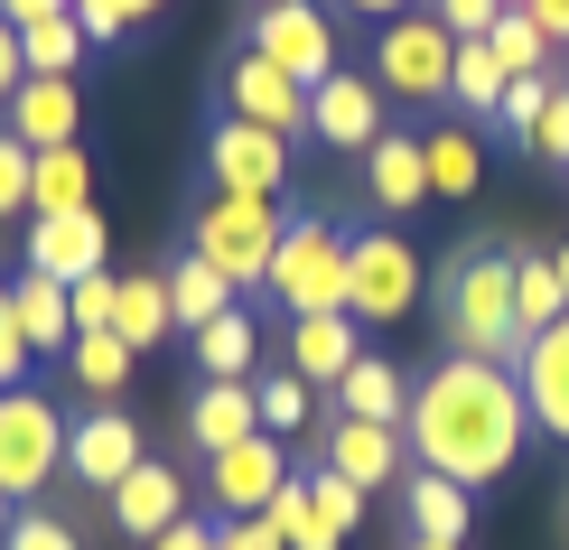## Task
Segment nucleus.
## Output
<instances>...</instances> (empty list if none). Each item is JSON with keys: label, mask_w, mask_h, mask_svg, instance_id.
I'll return each instance as SVG.
<instances>
[{"label": "nucleus", "mask_w": 569, "mask_h": 550, "mask_svg": "<svg viewBox=\"0 0 569 550\" xmlns=\"http://www.w3.org/2000/svg\"><path fill=\"white\" fill-rule=\"evenodd\" d=\"M401 439H411V467L448 476V486H495V476H513L532 439V401L513 364H486V354H448L411 382V411H401Z\"/></svg>", "instance_id": "1"}, {"label": "nucleus", "mask_w": 569, "mask_h": 550, "mask_svg": "<svg viewBox=\"0 0 569 550\" xmlns=\"http://www.w3.org/2000/svg\"><path fill=\"white\" fill-rule=\"evenodd\" d=\"M439 318H448V354H486V364H523V318H513V252H486L467 243L448 261V290H439Z\"/></svg>", "instance_id": "2"}, {"label": "nucleus", "mask_w": 569, "mask_h": 550, "mask_svg": "<svg viewBox=\"0 0 569 550\" xmlns=\"http://www.w3.org/2000/svg\"><path fill=\"white\" fill-rule=\"evenodd\" d=\"M280 233H290L280 197H233V187H216V197L187 214V252H206V261L233 280V290H262V280H271Z\"/></svg>", "instance_id": "3"}, {"label": "nucleus", "mask_w": 569, "mask_h": 550, "mask_svg": "<svg viewBox=\"0 0 569 550\" xmlns=\"http://www.w3.org/2000/svg\"><path fill=\"white\" fill-rule=\"evenodd\" d=\"M346 271H355V233L327 224V214H290L262 290L290 308V318H327V308H346Z\"/></svg>", "instance_id": "4"}, {"label": "nucleus", "mask_w": 569, "mask_h": 550, "mask_svg": "<svg viewBox=\"0 0 569 550\" xmlns=\"http://www.w3.org/2000/svg\"><path fill=\"white\" fill-rule=\"evenodd\" d=\"M47 476H66V411L19 382V392H0V494L29 504Z\"/></svg>", "instance_id": "5"}, {"label": "nucleus", "mask_w": 569, "mask_h": 550, "mask_svg": "<svg viewBox=\"0 0 569 550\" xmlns=\"http://www.w3.org/2000/svg\"><path fill=\"white\" fill-rule=\"evenodd\" d=\"M448 76H458V38L430 10L383 19V38H373V84L383 93H401V103H448Z\"/></svg>", "instance_id": "6"}, {"label": "nucleus", "mask_w": 569, "mask_h": 550, "mask_svg": "<svg viewBox=\"0 0 569 550\" xmlns=\"http://www.w3.org/2000/svg\"><path fill=\"white\" fill-rule=\"evenodd\" d=\"M420 299V252L401 233H355V271H346V318L355 327H392Z\"/></svg>", "instance_id": "7"}, {"label": "nucleus", "mask_w": 569, "mask_h": 550, "mask_svg": "<svg viewBox=\"0 0 569 550\" xmlns=\"http://www.w3.org/2000/svg\"><path fill=\"white\" fill-rule=\"evenodd\" d=\"M252 57H271L280 76H299V84H327L337 76V19H327L318 0H271V10L252 19Z\"/></svg>", "instance_id": "8"}, {"label": "nucleus", "mask_w": 569, "mask_h": 550, "mask_svg": "<svg viewBox=\"0 0 569 550\" xmlns=\"http://www.w3.org/2000/svg\"><path fill=\"white\" fill-rule=\"evenodd\" d=\"M206 178L233 187V197H280V187H290V140L224 112V122L206 131Z\"/></svg>", "instance_id": "9"}, {"label": "nucleus", "mask_w": 569, "mask_h": 550, "mask_svg": "<svg viewBox=\"0 0 569 550\" xmlns=\"http://www.w3.org/2000/svg\"><path fill=\"white\" fill-rule=\"evenodd\" d=\"M290 448L271 439V429H252V439H233V448H216V458H206V494H216L224 504V522L233 513H271V494L290 486Z\"/></svg>", "instance_id": "10"}, {"label": "nucleus", "mask_w": 569, "mask_h": 550, "mask_svg": "<svg viewBox=\"0 0 569 550\" xmlns=\"http://www.w3.org/2000/svg\"><path fill=\"white\" fill-rule=\"evenodd\" d=\"M224 112H233V122H262V131H280V140H299V131H308V84L280 76L271 57H252V47H243V57L224 66Z\"/></svg>", "instance_id": "11"}, {"label": "nucleus", "mask_w": 569, "mask_h": 550, "mask_svg": "<svg viewBox=\"0 0 569 550\" xmlns=\"http://www.w3.org/2000/svg\"><path fill=\"white\" fill-rule=\"evenodd\" d=\"M140 458H150V439H140V420H131V411H112V401L66 429V476H76V486H103V494H112Z\"/></svg>", "instance_id": "12"}, {"label": "nucleus", "mask_w": 569, "mask_h": 550, "mask_svg": "<svg viewBox=\"0 0 569 550\" xmlns=\"http://www.w3.org/2000/svg\"><path fill=\"white\" fill-rule=\"evenodd\" d=\"M318 467H337L346 486H401V476H411V439H401L392 420H346L337 411V429H327L318 439Z\"/></svg>", "instance_id": "13"}, {"label": "nucleus", "mask_w": 569, "mask_h": 550, "mask_svg": "<svg viewBox=\"0 0 569 550\" xmlns=\"http://www.w3.org/2000/svg\"><path fill=\"white\" fill-rule=\"evenodd\" d=\"M308 131L327 140V150H373L383 140V84H365V76H327V84H308Z\"/></svg>", "instance_id": "14"}, {"label": "nucleus", "mask_w": 569, "mask_h": 550, "mask_svg": "<svg viewBox=\"0 0 569 550\" xmlns=\"http://www.w3.org/2000/svg\"><path fill=\"white\" fill-rule=\"evenodd\" d=\"M103 252H112V243H103V214H93V206H76V214H29V271L66 280V290H76L84 271H112Z\"/></svg>", "instance_id": "15"}, {"label": "nucleus", "mask_w": 569, "mask_h": 550, "mask_svg": "<svg viewBox=\"0 0 569 550\" xmlns=\"http://www.w3.org/2000/svg\"><path fill=\"white\" fill-rule=\"evenodd\" d=\"M169 522H187V476H178V467H159V458H140L122 486H112V532H131L140 550H150Z\"/></svg>", "instance_id": "16"}, {"label": "nucleus", "mask_w": 569, "mask_h": 550, "mask_svg": "<svg viewBox=\"0 0 569 550\" xmlns=\"http://www.w3.org/2000/svg\"><path fill=\"white\" fill-rule=\"evenodd\" d=\"M513 382H523V401H532V429H551V439L569 448V308H560V327H541V337L523 346Z\"/></svg>", "instance_id": "17"}, {"label": "nucleus", "mask_w": 569, "mask_h": 550, "mask_svg": "<svg viewBox=\"0 0 569 550\" xmlns=\"http://www.w3.org/2000/svg\"><path fill=\"white\" fill-rule=\"evenodd\" d=\"M10 131L29 140V150H66V140L84 131V93H76V76H29L10 93Z\"/></svg>", "instance_id": "18"}, {"label": "nucleus", "mask_w": 569, "mask_h": 550, "mask_svg": "<svg viewBox=\"0 0 569 550\" xmlns=\"http://www.w3.org/2000/svg\"><path fill=\"white\" fill-rule=\"evenodd\" d=\"M252 429H262V392H252V382H197V401H187V448H197V458L252 439Z\"/></svg>", "instance_id": "19"}, {"label": "nucleus", "mask_w": 569, "mask_h": 550, "mask_svg": "<svg viewBox=\"0 0 569 550\" xmlns=\"http://www.w3.org/2000/svg\"><path fill=\"white\" fill-rule=\"evenodd\" d=\"M112 337H122L131 354L169 346L178 318H169V271H112Z\"/></svg>", "instance_id": "20"}, {"label": "nucleus", "mask_w": 569, "mask_h": 550, "mask_svg": "<svg viewBox=\"0 0 569 550\" xmlns=\"http://www.w3.org/2000/svg\"><path fill=\"white\" fill-rule=\"evenodd\" d=\"M355 354H365V337H355L346 308H327V318H290V373L299 382H327V392H337Z\"/></svg>", "instance_id": "21"}, {"label": "nucleus", "mask_w": 569, "mask_h": 550, "mask_svg": "<svg viewBox=\"0 0 569 550\" xmlns=\"http://www.w3.org/2000/svg\"><path fill=\"white\" fill-rule=\"evenodd\" d=\"M365 197L383 206V214H411L420 197H430V159H420L411 131H383V140L365 150Z\"/></svg>", "instance_id": "22"}, {"label": "nucleus", "mask_w": 569, "mask_h": 550, "mask_svg": "<svg viewBox=\"0 0 569 550\" xmlns=\"http://www.w3.org/2000/svg\"><path fill=\"white\" fill-rule=\"evenodd\" d=\"M10 318H19V346H29V354L76 346V308H66V280H47V271H19V280H10Z\"/></svg>", "instance_id": "23"}, {"label": "nucleus", "mask_w": 569, "mask_h": 550, "mask_svg": "<svg viewBox=\"0 0 569 550\" xmlns=\"http://www.w3.org/2000/svg\"><path fill=\"white\" fill-rule=\"evenodd\" d=\"M187 346H197V373H206V382H252V354H262V327H252V308L233 299L224 318H206V327H197Z\"/></svg>", "instance_id": "24"}, {"label": "nucleus", "mask_w": 569, "mask_h": 550, "mask_svg": "<svg viewBox=\"0 0 569 550\" xmlns=\"http://www.w3.org/2000/svg\"><path fill=\"white\" fill-rule=\"evenodd\" d=\"M337 411H346V420H392V429H401V411H411V382H401L392 354H355L346 382H337Z\"/></svg>", "instance_id": "25"}, {"label": "nucleus", "mask_w": 569, "mask_h": 550, "mask_svg": "<svg viewBox=\"0 0 569 550\" xmlns=\"http://www.w3.org/2000/svg\"><path fill=\"white\" fill-rule=\"evenodd\" d=\"M233 299H243V290H233V280H224L206 252L169 261V318H178V337H197V327H206V318H224Z\"/></svg>", "instance_id": "26"}, {"label": "nucleus", "mask_w": 569, "mask_h": 550, "mask_svg": "<svg viewBox=\"0 0 569 550\" xmlns=\"http://www.w3.org/2000/svg\"><path fill=\"white\" fill-rule=\"evenodd\" d=\"M420 159H430V197H477V178H486L477 122H439V131H420Z\"/></svg>", "instance_id": "27"}, {"label": "nucleus", "mask_w": 569, "mask_h": 550, "mask_svg": "<svg viewBox=\"0 0 569 550\" xmlns=\"http://www.w3.org/2000/svg\"><path fill=\"white\" fill-rule=\"evenodd\" d=\"M411 532L420 541H467V522H477V494L467 486H448V476H430V467H411Z\"/></svg>", "instance_id": "28"}, {"label": "nucleus", "mask_w": 569, "mask_h": 550, "mask_svg": "<svg viewBox=\"0 0 569 550\" xmlns=\"http://www.w3.org/2000/svg\"><path fill=\"white\" fill-rule=\"evenodd\" d=\"M505 66H495L486 38H458V76H448V103H458V122H495V103H505Z\"/></svg>", "instance_id": "29"}, {"label": "nucleus", "mask_w": 569, "mask_h": 550, "mask_svg": "<svg viewBox=\"0 0 569 550\" xmlns=\"http://www.w3.org/2000/svg\"><path fill=\"white\" fill-rule=\"evenodd\" d=\"M93 206V169H84V150L66 140V150H38V178H29V214H76Z\"/></svg>", "instance_id": "30"}, {"label": "nucleus", "mask_w": 569, "mask_h": 550, "mask_svg": "<svg viewBox=\"0 0 569 550\" xmlns=\"http://www.w3.org/2000/svg\"><path fill=\"white\" fill-rule=\"evenodd\" d=\"M131 364H140V354L112 337V327H103V337H76V346H66V373H76V392H93V401H122Z\"/></svg>", "instance_id": "31"}, {"label": "nucleus", "mask_w": 569, "mask_h": 550, "mask_svg": "<svg viewBox=\"0 0 569 550\" xmlns=\"http://www.w3.org/2000/svg\"><path fill=\"white\" fill-rule=\"evenodd\" d=\"M84 19L76 10H57V19H29V29H19V57H29V76H76L84 66Z\"/></svg>", "instance_id": "32"}, {"label": "nucleus", "mask_w": 569, "mask_h": 550, "mask_svg": "<svg viewBox=\"0 0 569 550\" xmlns=\"http://www.w3.org/2000/svg\"><path fill=\"white\" fill-rule=\"evenodd\" d=\"M560 271H551V252H513V318H523V337H541V327H560Z\"/></svg>", "instance_id": "33"}, {"label": "nucleus", "mask_w": 569, "mask_h": 550, "mask_svg": "<svg viewBox=\"0 0 569 550\" xmlns=\"http://www.w3.org/2000/svg\"><path fill=\"white\" fill-rule=\"evenodd\" d=\"M486 47H495V66H505V76H551V38H541L523 10L495 19V38H486Z\"/></svg>", "instance_id": "34"}, {"label": "nucleus", "mask_w": 569, "mask_h": 550, "mask_svg": "<svg viewBox=\"0 0 569 550\" xmlns=\"http://www.w3.org/2000/svg\"><path fill=\"white\" fill-rule=\"evenodd\" d=\"M299 486H308V504H318V522H327V541H346L355 522H365V486H346L337 467H308Z\"/></svg>", "instance_id": "35"}, {"label": "nucleus", "mask_w": 569, "mask_h": 550, "mask_svg": "<svg viewBox=\"0 0 569 550\" xmlns=\"http://www.w3.org/2000/svg\"><path fill=\"white\" fill-rule=\"evenodd\" d=\"M271 522H280V541H290V550H337V541H327V522H318V504H308V486H299V476L271 494Z\"/></svg>", "instance_id": "36"}, {"label": "nucleus", "mask_w": 569, "mask_h": 550, "mask_svg": "<svg viewBox=\"0 0 569 550\" xmlns=\"http://www.w3.org/2000/svg\"><path fill=\"white\" fill-rule=\"evenodd\" d=\"M169 0H76V19H84V38L93 47H112V38H131L140 19H159Z\"/></svg>", "instance_id": "37"}, {"label": "nucleus", "mask_w": 569, "mask_h": 550, "mask_svg": "<svg viewBox=\"0 0 569 550\" xmlns=\"http://www.w3.org/2000/svg\"><path fill=\"white\" fill-rule=\"evenodd\" d=\"M308 392H318V382H299V373H271L262 382V429H271V439H299V429H308Z\"/></svg>", "instance_id": "38"}, {"label": "nucleus", "mask_w": 569, "mask_h": 550, "mask_svg": "<svg viewBox=\"0 0 569 550\" xmlns=\"http://www.w3.org/2000/svg\"><path fill=\"white\" fill-rule=\"evenodd\" d=\"M29 178H38V150H29L19 131H0V224L29 214Z\"/></svg>", "instance_id": "39"}, {"label": "nucleus", "mask_w": 569, "mask_h": 550, "mask_svg": "<svg viewBox=\"0 0 569 550\" xmlns=\"http://www.w3.org/2000/svg\"><path fill=\"white\" fill-rule=\"evenodd\" d=\"M541 103H551V76H513V84H505V103H495V122H505L513 140H532Z\"/></svg>", "instance_id": "40"}, {"label": "nucleus", "mask_w": 569, "mask_h": 550, "mask_svg": "<svg viewBox=\"0 0 569 550\" xmlns=\"http://www.w3.org/2000/svg\"><path fill=\"white\" fill-rule=\"evenodd\" d=\"M532 159H551V169H569V84H551V103H541V122L523 140Z\"/></svg>", "instance_id": "41"}, {"label": "nucleus", "mask_w": 569, "mask_h": 550, "mask_svg": "<svg viewBox=\"0 0 569 550\" xmlns=\"http://www.w3.org/2000/svg\"><path fill=\"white\" fill-rule=\"evenodd\" d=\"M513 0H430V19L448 38H495V19H505Z\"/></svg>", "instance_id": "42"}, {"label": "nucleus", "mask_w": 569, "mask_h": 550, "mask_svg": "<svg viewBox=\"0 0 569 550\" xmlns=\"http://www.w3.org/2000/svg\"><path fill=\"white\" fill-rule=\"evenodd\" d=\"M66 308H76V337H103L112 327V271H84L76 290H66Z\"/></svg>", "instance_id": "43"}, {"label": "nucleus", "mask_w": 569, "mask_h": 550, "mask_svg": "<svg viewBox=\"0 0 569 550\" xmlns=\"http://www.w3.org/2000/svg\"><path fill=\"white\" fill-rule=\"evenodd\" d=\"M0 550H84V541L66 532L57 513H19V522H10V541H0Z\"/></svg>", "instance_id": "44"}, {"label": "nucleus", "mask_w": 569, "mask_h": 550, "mask_svg": "<svg viewBox=\"0 0 569 550\" xmlns=\"http://www.w3.org/2000/svg\"><path fill=\"white\" fill-rule=\"evenodd\" d=\"M216 541H224V550H290L271 513H233V522H216Z\"/></svg>", "instance_id": "45"}, {"label": "nucleus", "mask_w": 569, "mask_h": 550, "mask_svg": "<svg viewBox=\"0 0 569 550\" xmlns=\"http://www.w3.org/2000/svg\"><path fill=\"white\" fill-rule=\"evenodd\" d=\"M29 373V346H19V318H10V280H0V392H19Z\"/></svg>", "instance_id": "46"}, {"label": "nucleus", "mask_w": 569, "mask_h": 550, "mask_svg": "<svg viewBox=\"0 0 569 550\" xmlns=\"http://www.w3.org/2000/svg\"><path fill=\"white\" fill-rule=\"evenodd\" d=\"M29 84V57H19V29L0 19V112H10V93Z\"/></svg>", "instance_id": "47"}, {"label": "nucleus", "mask_w": 569, "mask_h": 550, "mask_svg": "<svg viewBox=\"0 0 569 550\" xmlns=\"http://www.w3.org/2000/svg\"><path fill=\"white\" fill-rule=\"evenodd\" d=\"M150 550H224V541H216V522H197V513H187V522H169V532H159Z\"/></svg>", "instance_id": "48"}, {"label": "nucleus", "mask_w": 569, "mask_h": 550, "mask_svg": "<svg viewBox=\"0 0 569 550\" xmlns=\"http://www.w3.org/2000/svg\"><path fill=\"white\" fill-rule=\"evenodd\" d=\"M513 10H523V19H532V29L551 38V47L569 38V0H513Z\"/></svg>", "instance_id": "49"}, {"label": "nucleus", "mask_w": 569, "mask_h": 550, "mask_svg": "<svg viewBox=\"0 0 569 550\" xmlns=\"http://www.w3.org/2000/svg\"><path fill=\"white\" fill-rule=\"evenodd\" d=\"M57 10H76V0H0V19H10V29H29V19H57Z\"/></svg>", "instance_id": "50"}, {"label": "nucleus", "mask_w": 569, "mask_h": 550, "mask_svg": "<svg viewBox=\"0 0 569 550\" xmlns=\"http://www.w3.org/2000/svg\"><path fill=\"white\" fill-rule=\"evenodd\" d=\"M337 10H365V19H401L411 0H337Z\"/></svg>", "instance_id": "51"}, {"label": "nucleus", "mask_w": 569, "mask_h": 550, "mask_svg": "<svg viewBox=\"0 0 569 550\" xmlns=\"http://www.w3.org/2000/svg\"><path fill=\"white\" fill-rule=\"evenodd\" d=\"M10 522H19V504H10V494H0V541H10Z\"/></svg>", "instance_id": "52"}, {"label": "nucleus", "mask_w": 569, "mask_h": 550, "mask_svg": "<svg viewBox=\"0 0 569 550\" xmlns=\"http://www.w3.org/2000/svg\"><path fill=\"white\" fill-rule=\"evenodd\" d=\"M551 271H560V290H569V243H560V252H551Z\"/></svg>", "instance_id": "53"}, {"label": "nucleus", "mask_w": 569, "mask_h": 550, "mask_svg": "<svg viewBox=\"0 0 569 550\" xmlns=\"http://www.w3.org/2000/svg\"><path fill=\"white\" fill-rule=\"evenodd\" d=\"M411 550H458V541H420V532H411Z\"/></svg>", "instance_id": "54"}, {"label": "nucleus", "mask_w": 569, "mask_h": 550, "mask_svg": "<svg viewBox=\"0 0 569 550\" xmlns=\"http://www.w3.org/2000/svg\"><path fill=\"white\" fill-rule=\"evenodd\" d=\"M252 10H271V0H252Z\"/></svg>", "instance_id": "55"}]
</instances>
